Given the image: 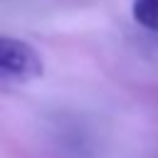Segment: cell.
Segmentation results:
<instances>
[{"label": "cell", "mask_w": 158, "mask_h": 158, "mask_svg": "<svg viewBox=\"0 0 158 158\" xmlns=\"http://www.w3.org/2000/svg\"><path fill=\"white\" fill-rule=\"evenodd\" d=\"M42 74V57L32 44L15 37H0V79L27 81Z\"/></svg>", "instance_id": "1"}, {"label": "cell", "mask_w": 158, "mask_h": 158, "mask_svg": "<svg viewBox=\"0 0 158 158\" xmlns=\"http://www.w3.org/2000/svg\"><path fill=\"white\" fill-rule=\"evenodd\" d=\"M133 17L141 27L158 32V0H133Z\"/></svg>", "instance_id": "2"}]
</instances>
